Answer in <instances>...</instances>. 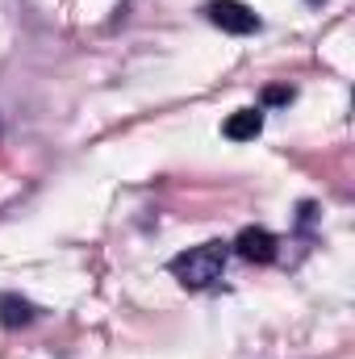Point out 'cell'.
Here are the masks:
<instances>
[{
	"instance_id": "6",
	"label": "cell",
	"mask_w": 355,
	"mask_h": 359,
	"mask_svg": "<svg viewBox=\"0 0 355 359\" xmlns=\"http://www.w3.org/2000/svg\"><path fill=\"white\" fill-rule=\"evenodd\" d=\"M293 88H264V104H288Z\"/></svg>"
},
{
	"instance_id": "2",
	"label": "cell",
	"mask_w": 355,
	"mask_h": 359,
	"mask_svg": "<svg viewBox=\"0 0 355 359\" xmlns=\"http://www.w3.org/2000/svg\"><path fill=\"white\" fill-rule=\"evenodd\" d=\"M205 17L222 29V34H255L260 29V17L243 4V0H209L205 4Z\"/></svg>"
},
{
	"instance_id": "3",
	"label": "cell",
	"mask_w": 355,
	"mask_h": 359,
	"mask_svg": "<svg viewBox=\"0 0 355 359\" xmlns=\"http://www.w3.org/2000/svg\"><path fill=\"white\" fill-rule=\"evenodd\" d=\"M234 251H239L247 264H272V259H276V234H267L264 226H247V230H239Z\"/></svg>"
},
{
	"instance_id": "5",
	"label": "cell",
	"mask_w": 355,
	"mask_h": 359,
	"mask_svg": "<svg viewBox=\"0 0 355 359\" xmlns=\"http://www.w3.org/2000/svg\"><path fill=\"white\" fill-rule=\"evenodd\" d=\"M34 313H38V309H34L25 297H17V292H0V326L21 330V326L34 322Z\"/></svg>"
},
{
	"instance_id": "1",
	"label": "cell",
	"mask_w": 355,
	"mask_h": 359,
	"mask_svg": "<svg viewBox=\"0 0 355 359\" xmlns=\"http://www.w3.org/2000/svg\"><path fill=\"white\" fill-rule=\"evenodd\" d=\"M226 255H230V247H226V243H201V247L180 251L176 259L168 264V271L176 276L184 288H205V284H213V280L222 276Z\"/></svg>"
},
{
	"instance_id": "4",
	"label": "cell",
	"mask_w": 355,
	"mask_h": 359,
	"mask_svg": "<svg viewBox=\"0 0 355 359\" xmlns=\"http://www.w3.org/2000/svg\"><path fill=\"white\" fill-rule=\"evenodd\" d=\"M222 134H226L230 142H255V138L264 134V113H260V109H239V113L226 117Z\"/></svg>"
}]
</instances>
